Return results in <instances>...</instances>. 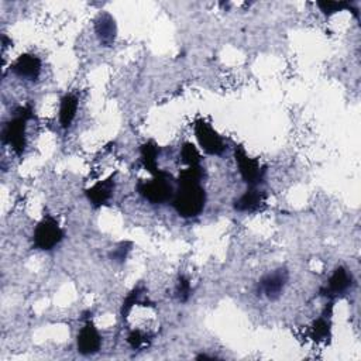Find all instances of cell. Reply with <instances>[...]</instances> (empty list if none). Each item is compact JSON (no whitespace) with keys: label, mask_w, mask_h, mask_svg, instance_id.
I'll list each match as a JSON object with an SVG mask.
<instances>
[{"label":"cell","mask_w":361,"mask_h":361,"mask_svg":"<svg viewBox=\"0 0 361 361\" xmlns=\"http://www.w3.org/2000/svg\"><path fill=\"white\" fill-rule=\"evenodd\" d=\"M288 282V271L286 268L275 270L266 277L261 278L259 282V292L267 296L271 301H275L281 296L283 288H286Z\"/></svg>","instance_id":"cell-7"},{"label":"cell","mask_w":361,"mask_h":361,"mask_svg":"<svg viewBox=\"0 0 361 361\" xmlns=\"http://www.w3.org/2000/svg\"><path fill=\"white\" fill-rule=\"evenodd\" d=\"M183 161L188 165H199L200 164V154L198 152L196 147L192 143H185L183 150H180Z\"/></svg>","instance_id":"cell-20"},{"label":"cell","mask_w":361,"mask_h":361,"mask_svg":"<svg viewBox=\"0 0 361 361\" xmlns=\"http://www.w3.org/2000/svg\"><path fill=\"white\" fill-rule=\"evenodd\" d=\"M33 117V106L25 105L16 110L13 119H10L2 133V140L5 144L10 145L17 156H21L25 150V126Z\"/></svg>","instance_id":"cell-2"},{"label":"cell","mask_w":361,"mask_h":361,"mask_svg":"<svg viewBox=\"0 0 361 361\" xmlns=\"http://www.w3.org/2000/svg\"><path fill=\"white\" fill-rule=\"evenodd\" d=\"M206 203V194L200 184H179V189L172 196V206L183 218H196L202 213Z\"/></svg>","instance_id":"cell-1"},{"label":"cell","mask_w":361,"mask_h":361,"mask_svg":"<svg viewBox=\"0 0 361 361\" xmlns=\"http://www.w3.org/2000/svg\"><path fill=\"white\" fill-rule=\"evenodd\" d=\"M318 6L323 12L325 16H331L334 13L342 12V10H349V9L354 12L356 17L358 16L357 9H353L349 2H343V0H340V2H330V0H326V2H318Z\"/></svg>","instance_id":"cell-18"},{"label":"cell","mask_w":361,"mask_h":361,"mask_svg":"<svg viewBox=\"0 0 361 361\" xmlns=\"http://www.w3.org/2000/svg\"><path fill=\"white\" fill-rule=\"evenodd\" d=\"M12 71L19 78L34 82L41 73V61L34 54H23L13 62Z\"/></svg>","instance_id":"cell-8"},{"label":"cell","mask_w":361,"mask_h":361,"mask_svg":"<svg viewBox=\"0 0 361 361\" xmlns=\"http://www.w3.org/2000/svg\"><path fill=\"white\" fill-rule=\"evenodd\" d=\"M95 33L103 47H112L116 40V21L108 12H102L95 19Z\"/></svg>","instance_id":"cell-10"},{"label":"cell","mask_w":361,"mask_h":361,"mask_svg":"<svg viewBox=\"0 0 361 361\" xmlns=\"http://www.w3.org/2000/svg\"><path fill=\"white\" fill-rule=\"evenodd\" d=\"M62 239L64 230L61 229L58 222L51 216H45L34 229L33 242L38 250H53L62 242Z\"/></svg>","instance_id":"cell-4"},{"label":"cell","mask_w":361,"mask_h":361,"mask_svg":"<svg viewBox=\"0 0 361 361\" xmlns=\"http://www.w3.org/2000/svg\"><path fill=\"white\" fill-rule=\"evenodd\" d=\"M195 135L202 150L206 154H211V156H222L223 151L226 150L223 139L213 130L212 126L206 123L205 120H198L195 123Z\"/></svg>","instance_id":"cell-6"},{"label":"cell","mask_w":361,"mask_h":361,"mask_svg":"<svg viewBox=\"0 0 361 361\" xmlns=\"http://www.w3.org/2000/svg\"><path fill=\"white\" fill-rule=\"evenodd\" d=\"M130 250H132V243L123 242V243H120V244L109 254V257H110V259H112L113 261H116V263H123V261H126L127 254L130 253Z\"/></svg>","instance_id":"cell-23"},{"label":"cell","mask_w":361,"mask_h":361,"mask_svg":"<svg viewBox=\"0 0 361 361\" xmlns=\"http://www.w3.org/2000/svg\"><path fill=\"white\" fill-rule=\"evenodd\" d=\"M76 110H78V97L72 93L65 95L61 99V106H60V121L64 128H69L75 116Z\"/></svg>","instance_id":"cell-14"},{"label":"cell","mask_w":361,"mask_h":361,"mask_svg":"<svg viewBox=\"0 0 361 361\" xmlns=\"http://www.w3.org/2000/svg\"><path fill=\"white\" fill-rule=\"evenodd\" d=\"M115 191V175H110L108 179L100 180L95 187L85 191L89 202L93 208H100L102 205H105L113 195Z\"/></svg>","instance_id":"cell-13"},{"label":"cell","mask_w":361,"mask_h":361,"mask_svg":"<svg viewBox=\"0 0 361 361\" xmlns=\"http://www.w3.org/2000/svg\"><path fill=\"white\" fill-rule=\"evenodd\" d=\"M172 176L165 172L160 171L154 175L151 180H140L137 184L139 194L151 203H164L174 196V188L171 184Z\"/></svg>","instance_id":"cell-3"},{"label":"cell","mask_w":361,"mask_h":361,"mask_svg":"<svg viewBox=\"0 0 361 361\" xmlns=\"http://www.w3.org/2000/svg\"><path fill=\"white\" fill-rule=\"evenodd\" d=\"M192 295V287H191V282L185 275H179L178 278V283H176V288H175V296L179 302L185 303Z\"/></svg>","instance_id":"cell-19"},{"label":"cell","mask_w":361,"mask_h":361,"mask_svg":"<svg viewBox=\"0 0 361 361\" xmlns=\"http://www.w3.org/2000/svg\"><path fill=\"white\" fill-rule=\"evenodd\" d=\"M330 316L323 315L322 318H319L318 321L314 322L312 327H311V336L314 340L316 342H322L330 338Z\"/></svg>","instance_id":"cell-16"},{"label":"cell","mask_w":361,"mask_h":361,"mask_svg":"<svg viewBox=\"0 0 361 361\" xmlns=\"http://www.w3.org/2000/svg\"><path fill=\"white\" fill-rule=\"evenodd\" d=\"M235 157H236V163L242 174V178L248 187H257L263 183L266 170L260 167V163L255 159L248 157L246 150L242 145H236Z\"/></svg>","instance_id":"cell-5"},{"label":"cell","mask_w":361,"mask_h":361,"mask_svg":"<svg viewBox=\"0 0 361 361\" xmlns=\"http://www.w3.org/2000/svg\"><path fill=\"white\" fill-rule=\"evenodd\" d=\"M127 342L136 350V349H141V347L147 346L150 343V338L141 330H133L130 334H128Z\"/></svg>","instance_id":"cell-22"},{"label":"cell","mask_w":361,"mask_h":361,"mask_svg":"<svg viewBox=\"0 0 361 361\" xmlns=\"http://www.w3.org/2000/svg\"><path fill=\"white\" fill-rule=\"evenodd\" d=\"M203 176H205V171H203L200 164L199 165H189L187 170H184L183 172L179 174L178 183L179 184H189V183L200 184V180Z\"/></svg>","instance_id":"cell-17"},{"label":"cell","mask_w":361,"mask_h":361,"mask_svg":"<svg viewBox=\"0 0 361 361\" xmlns=\"http://www.w3.org/2000/svg\"><path fill=\"white\" fill-rule=\"evenodd\" d=\"M267 195L255 187H250L239 199L235 200V209L239 212H257L266 205Z\"/></svg>","instance_id":"cell-12"},{"label":"cell","mask_w":361,"mask_h":361,"mask_svg":"<svg viewBox=\"0 0 361 361\" xmlns=\"http://www.w3.org/2000/svg\"><path fill=\"white\" fill-rule=\"evenodd\" d=\"M141 292H143V288H141V287H137V288H135L130 294H128V295L126 296V299H124V302H123V306H121V316H123V319H127L128 314L132 312L133 306H135L136 303H140L139 299H140Z\"/></svg>","instance_id":"cell-21"},{"label":"cell","mask_w":361,"mask_h":361,"mask_svg":"<svg viewBox=\"0 0 361 361\" xmlns=\"http://www.w3.org/2000/svg\"><path fill=\"white\" fill-rule=\"evenodd\" d=\"M100 346H102V338L97 329L91 321H86L85 326L78 334V339H76V347H78V351L84 356H91L97 353Z\"/></svg>","instance_id":"cell-9"},{"label":"cell","mask_w":361,"mask_h":361,"mask_svg":"<svg viewBox=\"0 0 361 361\" xmlns=\"http://www.w3.org/2000/svg\"><path fill=\"white\" fill-rule=\"evenodd\" d=\"M140 152H141V161H143L144 168L148 172H151L152 175L159 174L161 171V170H159V165H157V159H159V154H160L159 145L154 141H148V143L141 145Z\"/></svg>","instance_id":"cell-15"},{"label":"cell","mask_w":361,"mask_h":361,"mask_svg":"<svg viewBox=\"0 0 361 361\" xmlns=\"http://www.w3.org/2000/svg\"><path fill=\"white\" fill-rule=\"evenodd\" d=\"M351 286H353L351 274L345 267H339L338 270H334L333 275L330 277L327 282V286L321 292L325 296L333 299V298L345 294Z\"/></svg>","instance_id":"cell-11"}]
</instances>
